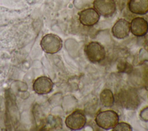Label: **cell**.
Returning <instances> with one entry per match:
<instances>
[{
  "label": "cell",
  "mask_w": 148,
  "mask_h": 131,
  "mask_svg": "<svg viewBox=\"0 0 148 131\" xmlns=\"http://www.w3.org/2000/svg\"><path fill=\"white\" fill-rule=\"evenodd\" d=\"M118 114L113 110H105L98 113L95 118L96 124L99 128L109 130L113 128L119 122Z\"/></svg>",
  "instance_id": "cell-2"
},
{
  "label": "cell",
  "mask_w": 148,
  "mask_h": 131,
  "mask_svg": "<svg viewBox=\"0 0 148 131\" xmlns=\"http://www.w3.org/2000/svg\"><path fill=\"white\" fill-rule=\"evenodd\" d=\"M94 9L105 17L112 16L116 10V3L114 0H94Z\"/></svg>",
  "instance_id": "cell-6"
},
{
  "label": "cell",
  "mask_w": 148,
  "mask_h": 131,
  "mask_svg": "<svg viewBox=\"0 0 148 131\" xmlns=\"http://www.w3.org/2000/svg\"><path fill=\"white\" fill-rule=\"evenodd\" d=\"M79 20L84 26L91 27L96 24L99 18V14L92 8H87L78 13Z\"/></svg>",
  "instance_id": "cell-7"
},
{
  "label": "cell",
  "mask_w": 148,
  "mask_h": 131,
  "mask_svg": "<svg viewBox=\"0 0 148 131\" xmlns=\"http://www.w3.org/2000/svg\"><path fill=\"white\" fill-rule=\"evenodd\" d=\"M130 31L135 36L142 37L148 32V23L143 17H137L130 23Z\"/></svg>",
  "instance_id": "cell-10"
},
{
  "label": "cell",
  "mask_w": 148,
  "mask_h": 131,
  "mask_svg": "<svg viewBox=\"0 0 148 131\" xmlns=\"http://www.w3.org/2000/svg\"><path fill=\"white\" fill-rule=\"evenodd\" d=\"M40 44L45 53L53 54L58 53L62 48V40L56 34L47 33L42 38Z\"/></svg>",
  "instance_id": "cell-3"
},
{
  "label": "cell",
  "mask_w": 148,
  "mask_h": 131,
  "mask_svg": "<svg viewBox=\"0 0 148 131\" xmlns=\"http://www.w3.org/2000/svg\"><path fill=\"white\" fill-rule=\"evenodd\" d=\"M53 85V82L50 78L46 76H40L34 81L32 88L36 93L45 95L52 91Z\"/></svg>",
  "instance_id": "cell-8"
},
{
  "label": "cell",
  "mask_w": 148,
  "mask_h": 131,
  "mask_svg": "<svg viewBox=\"0 0 148 131\" xmlns=\"http://www.w3.org/2000/svg\"><path fill=\"white\" fill-rule=\"evenodd\" d=\"M116 99L119 106L127 110H135L140 103L137 91L132 88L121 89L117 93Z\"/></svg>",
  "instance_id": "cell-1"
},
{
  "label": "cell",
  "mask_w": 148,
  "mask_h": 131,
  "mask_svg": "<svg viewBox=\"0 0 148 131\" xmlns=\"http://www.w3.org/2000/svg\"><path fill=\"white\" fill-rule=\"evenodd\" d=\"M130 32V23L124 18L118 20L112 28L113 36L119 39H124Z\"/></svg>",
  "instance_id": "cell-9"
},
{
  "label": "cell",
  "mask_w": 148,
  "mask_h": 131,
  "mask_svg": "<svg viewBox=\"0 0 148 131\" xmlns=\"http://www.w3.org/2000/svg\"><path fill=\"white\" fill-rule=\"evenodd\" d=\"M87 120L84 113L80 110H76L68 115L65 121L68 128L72 130H78L83 128Z\"/></svg>",
  "instance_id": "cell-5"
},
{
  "label": "cell",
  "mask_w": 148,
  "mask_h": 131,
  "mask_svg": "<svg viewBox=\"0 0 148 131\" xmlns=\"http://www.w3.org/2000/svg\"><path fill=\"white\" fill-rule=\"evenodd\" d=\"M132 130L131 126L126 122H118L112 129L113 131H131Z\"/></svg>",
  "instance_id": "cell-13"
},
{
  "label": "cell",
  "mask_w": 148,
  "mask_h": 131,
  "mask_svg": "<svg viewBox=\"0 0 148 131\" xmlns=\"http://www.w3.org/2000/svg\"><path fill=\"white\" fill-rule=\"evenodd\" d=\"M84 53L87 58L92 63H99L106 57L104 47L98 42H91L84 47Z\"/></svg>",
  "instance_id": "cell-4"
},
{
  "label": "cell",
  "mask_w": 148,
  "mask_h": 131,
  "mask_svg": "<svg viewBox=\"0 0 148 131\" xmlns=\"http://www.w3.org/2000/svg\"><path fill=\"white\" fill-rule=\"evenodd\" d=\"M99 100L102 105L106 107H112L114 102V97L110 89H103L99 95Z\"/></svg>",
  "instance_id": "cell-12"
},
{
  "label": "cell",
  "mask_w": 148,
  "mask_h": 131,
  "mask_svg": "<svg viewBox=\"0 0 148 131\" xmlns=\"http://www.w3.org/2000/svg\"><path fill=\"white\" fill-rule=\"evenodd\" d=\"M128 7L134 14H146L148 13V0H130Z\"/></svg>",
  "instance_id": "cell-11"
},
{
  "label": "cell",
  "mask_w": 148,
  "mask_h": 131,
  "mask_svg": "<svg viewBox=\"0 0 148 131\" xmlns=\"http://www.w3.org/2000/svg\"><path fill=\"white\" fill-rule=\"evenodd\" d=\"M140 117L144 121H148V106L143 108L140 113Z\"/></svg>",
  "instance_id": "cell-14"
}]
</instances>
